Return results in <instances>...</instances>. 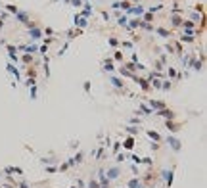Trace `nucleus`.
<instances>
[{
  "instance_id": "obj_20",
  "label": "nucleus",
  "mask_w": 207,
  "mask_h": 188,
  "mask_svg": "<svg viewBox=\"0 0 207 188\" xmlns=\"http://www.w3.org/2000/svg\"><path fill=\"white\" fill-rule=\"evenodd\" d=\"M129 132H130V135H134V132H138V129H134V127H129Z\"/></svg>"
},
{
  "instance_id": "obj_6",
  "label": "nucleus",
  "mask_w": 207,
  "mask_h": 188,
  "mask_svg": "<svg viewBox=\"0 0 207 188\" xmlns=\"http://www.w3.org/2000/svg\"><path fill=\"white\" fill-rule=\"evenodd\" d=\"M132 146H134V140H132V138H127V142H125V148H127V150H130Z\"/></svg>"
},
{
  "instance_id": "obj_7",
  "label": "nucleus",
  "mask_w": 207,
  "mask_h": 188,
  "mask_svg": "<svg viewBox=\"0 0 207 188\" xmlns=\"http://www.w3.org/2000/svg\"><path fill=\"white\" fill-rule=\"evenodd\" d=\"M148 136H150V138H154V140H159V135H157L155 131H148Z\"/></svg>"
},
{
  "instance_id": "obj_14",
  "label": "nucleus",
  "mask_w": 207,
  "mask_h": 188,
  "mask_svg": "<svg viewBox=\"0 0 207 188\" xmlns=\"http://www.w3.org/2000/svg\"><path fill=\"white\" fill-rule=\"evenodd\" d=\"M111 83H113L115 86H123V81H119V79H111Z\"/></svg>"
},
{
  "instance_id": "obj_9",
  "label": "nucleus",
  "mask_w": 207,
  "mask_h": 188,
  "mask_svg": "<svg viewBox=\"0 0 207 188\" xmlns=\"http://www.w3.org/2000/svg\"><path fill=\"white\" fill-rule=\"evenodd\" d=\"M172 25H175V27L182 25V19H180V17H172Z\"/></svg>"
},
{
  "instance_id": "obj_13",
  "label": "nucleus",
  "mask_w": 207,
  "mask_h": 188,
  "mask_svg": "<svg viewBox=\"0 0 207 188\" xmlns=\"http://www.w3.org/2000/svg\"><path fill=\"white\" fill-rule=\"evenodd\" d=\"M129 186H130V188H140V184H138V180H130V182H129Z\"/></svg>"
},
{
  "instance_id": "obj_3",
  "label": "nucleus",
  "mask_w": 207,
  "mask_h": 188,
  "mask_svg": "<svg viewBox=\"0 0 207 188\" xmlns=\"http://www.w3.org/2000/svg\"><path fill=\"white\" fill-rule=\"evenodd\" d=\"M136 79V77H134ZM136 83H140V86L144 88V90H148V88H150V85H148V81H144V79H136Z\"/></svg>"
},
{
  "instance_id": "obj_12",
  "label": "nucleus",
  "mask_w": 207,
  "mask_h": 188,
  "mask_svg": "<svg viewBox=\"0 0 207 188\" xmlns=\"http://www.w3.org/2000/svg\"><path fill=\"white\" fill-rule=\"evenodd\" d=\"M23 62H25V63H31V62H33L31 54H25V56H23Z\"/></svg>"
},
{
  "instance_id": "obj_5",
  "label": "nucleus",
  "mask_w": 207,
  "mask_h": 188,
  "mask_svg": "<svg viewBox=\"0 0 207 188\" xmlns=\"http://www.w3.org/2000/svg\"><path fill=\"white\" fill-rule=\"evenodd\" d=\"M169 142H171V146L175 148V150H178V148H180V146H178L180 142H178V140H175V138H169Z\"/></svg>"
},
{
  "instance_id": "obj_1",
  "label": "nucleus",
  "mask_w": 207,
  "mask_h": 188,
  "mask_svg": "<svg viewBox=\"0 0 207 188\" xmlns=\"http://www.w3.org/2000/svg\"><path fill=\"white\" fill-rule=\"evenodd\" d=\"M29 35H31L33 41H37V38H40V35H42V33H40V29H34V27H33L31 31H29Z\"/></svg>"
},
{
  "instance_id": "obj_18",
  "label": "nucleus",
  "mask_w": 207,
  "mask_h": 188,
  "mask_svg": "<svg viewBox=\"0 0 207 188\" xmlns=\"http://www.w3.org/2000/svg\"><path fill=\"white\" fill-rule=\"evenodd\" d=\"M151 106H155V108H161V106H163V102H151Z\"/></svg>"
},
{
  "instance_id": "obj_19",
  "label": "nucleus",
  "mask_w": 207,
  "mask_h": 188,
  "mask_svg": "<svg viewBox=\"0 0 207 188\" xmlns=\"http://www.w3.org/2000/svg\"><path fill=\"white\" fill-rule=\"evenodd\" d=\"M115 60H123V52H117L115 54Z\"/></svg>"
},
{
  "instance_id": "obj_11",
  "label": "nucleus",
  "mask_w": 207,
  "mask_h": 188,
  "mask_svg": "<svg viewBox=\"0 0 207 188\" xmlns=\"http://www.w3.org/2000/svg\"><path fill=\"white\" fill-rule=\"evenodd\" d=\"M117 175H119V169H111L109 171V179H115Z\"/></svg>"
},
{
  "instance_id": "obj_15",
  "label": "nucleus",
  "mask_w": 207,
  "mask_h": 188,
  "mask_svg": "<svg viewBox=\"0 0 207 188\" xmlns=\"http://www.w3.org/2000/svg\"><path fill=\"white\" fill-rule=\"evenodd\" d=\"M138 25H140V19H134V21L130 23V27H138Z\"/></svg>"
},
{
  "instance_id": "obj_8",
  "label": "nucleus",
  "mask_w": 207,
  "mask_h": 188,
  "mask_svg": "<svg viewBox=\"0 0 207 188\" xmlns=\"http://www.w3.org/2000/svg\"><path fill=\"white\" fill-rule=\"evenodd\" d=\"M157 33H159L161 37H165V38H167V37H169V35H171V31H165V29H161V27L157 29Z\"/></svg>"
},
{
  "instance_id": "obj_10",
  "label": "nucleus",
  "mask_w": 207,
  "mask_h": 188,
  "mask_svg": "<svg viewBox=\"0 0 207 188\" xmlns=\"http://www.w3.org/2000/svg\"><path fill=\"white\" fill-rule=\"evenodd\" d=\"M6 10H8V12H13V14H17V8L13 6V4H8V6H6Z\"/></svg>"
},
{
  "instance_id": "obj_2",
  "label": "nucleus",
  "mask_w": 207,
  "mask_h": 188,
  "mask_svg": "<svg viewBox=\"0 0 207 188\" xmlns=\"http://www.w3.org/2000/svg\"><path fill=\"white\" fill-rule=\"evenodd\" d=\"M159 115H163V117H169V119H172V117H175L171 110H161V111H159Z\"/></svg>"
},
{
  "instance_id": "obj_17",
  "label": "nucleus",
  "mask_w": 207,
  "mask_h": 188,
  "mask_svg": "<svg viewBox=\"0 0 207 188\" xmlns=\"http://www.w3.org/2000/svg\"><path fill=\"white\" fill-rule=\"evenodd\" d=\"M106 69H107V71H111V69H113V65H111L109 60H107V63H106Z\"/></svg>"
},
{
  "instance_id": "obj_4",
  "label": "nucleus",
  "mask_w": 207,
  "mask_h": 188,
  "mask_svg": "<svg viewBox=\"0 0 207 188\" xmlns=\"http://www.w3.org/2000/svg\"><path fill=\"white\" fill-rule=\"evenodd\" d=\"M132 14H136V16H142V14H144V8H140V6H136V8H132L130 10Z\"/></svg>"
},
{
  "instance_id": "obj_16",
  "label": "nucleus",
  "mask_w": 207,
  "mask_h": 188,
  "mask_svg": "<svg viewBox=\"0 0 207 188\" xmlns=\"http://www.w3.org/2000/svg\"><path fill=\"white\" fill-rule=\"evenodd\" d=\"M117 21H119V25H125V23H127V17H119Z\"/></svg>"
},
{
  "instance_id": "obj_21",
  "label": "nucleus",
  "mask_w": 207,
  "mask_h": 188,
  "mask_svg": "<svg viewBox=\"0 0 207 188\" xmlns=\"http://www.w3.org/2000/svg\"><path fill=\"white\" fill-rule=\"evenodd\" d=\"M71 4L73 6H81V0H71Z\"/></svg>"
},
{
  "instance_id": "obj_22",
  "label": "nucleus",
  "mask_w": 207,
  "mask_h": 188,
  "mask_svg": "<svg viewBox=\"0 0 207 188\" xmlns=\"http://www.w3.org/2000/svg\"><path fill=\"white\" fill-rule=\"evenodd\" d=\"M2 25H4V23H2V19H0V27H2Z\"/></svg>"
}]
</instances>
